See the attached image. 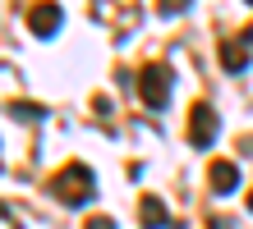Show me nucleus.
<instances>
[{"mask_svg": "<svg viewBox=\"0 0 253 229\" xmlns=\"http://www.w3.org/2000/svg\"><path fill=\"white\" fill-rule=\"evenodd\" d=\"M92 188H97V179H92V170H87L83 161L65 165V170L51 179V197H60L65 206H87L92 202Z\"/></svg>", "mask_w": 253, "mask_h": 229, "instance_id": "nucleus-1", "label": "nucleus"}, {"mask_svg": "<svg viewBox=\"0 0 253 229\" xmlns=\"http://www.w3.org/2000/svg\"><path fill=\"white\" fill-rule=\"evenodd\" d=\"M170 87H175V73L166 60H152V65L138 69V101L147 110H166L170 105Z\"/></svg>", "mask_w": 253, "mask_h": 229, "instance_id": "nucleus-2", "label": "nucleus"}, {"mask_svg": "<svg viewBox=\"0 0 253 229\" xmlns=\"http://www.w3.org/2000/svg\"><path fill=\"white\" fill-rule=\"evenodd\" d=\"M189 142L198 147V151L216 142V110L207 101H193L189 105Z\"/></svg>", "mask_w": 253, "mask_h": 229, "instance_id": "nucleus-3", "label": "nucleus"}, {"mask_svg": "<svg viewBox=\"0 0 253 229\" xmlns=\"http://www.w3.org/2000/svg\"><path fill=\"white\" fill-rule=\"evenodd\" d=\"M60 23H65V14H60L55 0H42V5L28 9V33H33V37H55Z\"/></svg>", "mask_w": 253, "mask_h": 229, "instance_id": "nucleus-4", "label": "nucleus"}, {"mask_svg": "<svg viewBox=\"0 0 253 229\" xmlns=\"http://www.w3.org/2000/svg\"><path fill=\"white\" fill-rule=\"evenodd\" d=\"M207 183H212L216 197L235 193V188H240V165H235V161H212V165H207Z\"/></svg>", "mask_w": 253, "mask_h": 229, "instance_id": "nucleus-5", "label": "nucleus"}, {"mask_svg": "<svg viewBox=\"0 0 253 229\" xmlns=\"http://www.w3.org/2000/svg\"><path fill=\"white\" fill-rule=\"evenodd\" d=\"M138 225H143V229H166V225H170V211H166V202L147 193L143 202H138Z\"/></svg>", "mask_w": 253, "mask_h": 229, "instance_id": "nucleus-6", "label": "nucleus"}, {"mask_svg": "<svg viewBox=\"0 0 253 229\" xmlns=\"http://www.w3.org/2000/svg\"><path fill=\"white\" fill-rule=\"evenodd\" d=\"M216 60H221V69H226V73H244V65L253 60V51H249L244 41H221Z\"/></svg>", "mask_w": 253, "mask_h": 229, "instance_id": "nucleus-7", "label": "nucleus"}, {"mask_svg": "<svg viewBox=\"0 0 253 229\" xmlns=\"http://www.w3.org/2000/svg\"><path fill=\"white\" fill-rule=\"evenodd\" d=\"M189 9V0H157V14H166V19H170V14H184Z\"/></svg>", "mask_w": 253, "mask_h": 229, "instance_id": "nucleus-8", "label": "nucleus"}, {"mask_svg": "<svg viewBox=\"0 0 253 229\" xmlns=\"http://www.w3.org/2000/svg\"><path fill=\"white\" fill-rule=\"evenodd\" d=\"M14 115H19V119H42L46 110H42V105H14Z\"/></svg>", "mask_w": 253, "mask_h": 229, "instance_id": "nucleus-9", "label": "nucleus"}, {"mask_svg": "<svg viewBox=\"0 0 253 229\" xmlns=\"http://www.w3.org/2000/svg\"><path fill=\"white\" fill-rule=\"evenodd\" d=\"M87 229H115V220H111V216H92V220H87Z\"/></svg>", "mask_w": 253, "mask_h": 229, "instance_id": "nucleus-10", "label": "nucleus"}, {"mask_svg": "<svg viewBox=\"0 0 253 229\" xmlns=\"http://www.w3.org/2000/svg\"><path fill=\"white\" fill-rule=\"evenodd\" d=\"M244 46H249V51H253V28H249V33H244Z\"/></svg>", "mask_w": 253, "mask_h": 229, "instance_id": "nucleus-11", "label": "nucleus"}, {"mask_svg": "<svg viewBox=\"0 0 253 229\" xmlns=\"http://www.w3.org/2000/svg\"><path fill=\"white\" fill-rule=\"evenodd\" d=\"M249 216H253V188H249Z\"/></svg>", "mask_w": 253, "mask_h": 229, "instance_id": "nucleus-12", "label": "nucleus"}, {"mask_svg": "<svg viewBox=\"0 0 253 229\" xmlns=\"http://www.w3.org/2000/svg\"><path fill=\"white\" fill-rule=\"evenodd\" d=\"M249 5H253V0H249Z\"/></svg>", "mask_w": 253, "mask_h": 229, "instance_id": "nucleus-13", "label": "nucleus"}]
</instances>
